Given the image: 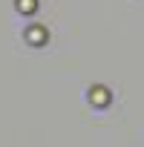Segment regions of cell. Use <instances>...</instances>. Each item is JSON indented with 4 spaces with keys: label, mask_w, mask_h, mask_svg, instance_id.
Wrapping results in <instances>:
<instances>
[{
    "label": "cell",
    "mask_w": 144,
    "mask_h": 147,
    "mask_svg": "<svg viewBox=\"0 0 144 147\" xmlns=\"http://www.w3.org/2000/svg\"><path fill=\"white\" fill-rule=\"evenodd\" d=\"M89 101H92V104H98V107H107L110 92H107L104 87H92V90H89Z\"/></svg>",
    "instance_id": "6da1fadb"
},
{
    "label": "cell",
    "mask_w": 144,
    "mask_h": 147,
    "mask_svg": "<svg viewBox=\"0 0 144 147\" xmlns=\"http://www.w3.org/2000/svg\"><path fill=\"white\" fill-rule=\"evenodd\" d=\"M26 40H29V43H35V46H40V43L46 40V32L35 26V29H29V32H26Z\"/></svg>",
    "instance_id": "7a4b0ae2"
},
{
    "label": "cell",
    "mask_w": 144,
    "mask_h": 147,
    "mask_svg": "<svg viewBox=\"0 0 144 147\" xmlns=\"http://www.w3.org/2000/svg\"><path fill=\"white\" fill-rule=\"evenodd\" d=\"M35 6H38V0H17V9H20L23 15H32Z\"/></svg>",
    "instance_id": "3957f363"
}]
</instances>
